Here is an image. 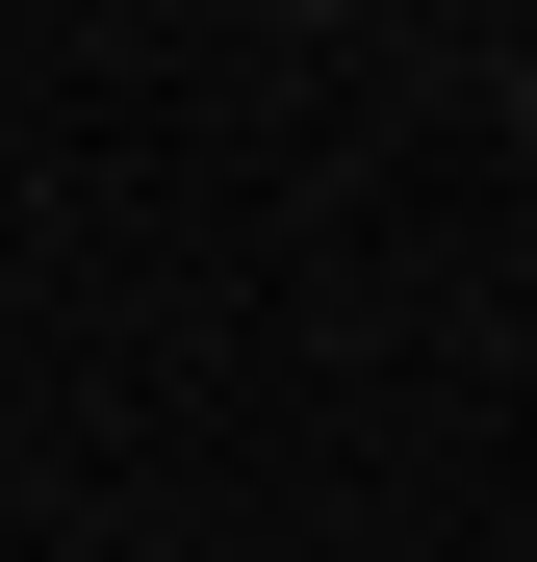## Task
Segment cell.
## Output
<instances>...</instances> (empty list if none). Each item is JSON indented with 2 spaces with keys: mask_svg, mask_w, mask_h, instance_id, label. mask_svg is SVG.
I'll list each match as a JSON object with an SVG mask.
<instances>
[{
  "mask_svg": "<svg viewBox=\"0 0 537 562\" xmlns=\"http://www.w3.org/2000/svg\"><path fill=\"white\" fill-rule=\"evenodd\" d=\"M256 26H358V0H256Z\"/></svg>",
  "mask_w": 537,
  "mask_h": 562,
  "instance_id": "cell-1",
  "label": "cell"
},
{
  "mask_svg": "<svg viewBox=\"0 0 537 562\" xmlns=\"http://www.w3.org/2000/svg\"><path fill=\"white\" fill-rule=\"evenodd\" d=\"M512 128H537V77H512Z\"/></svg>",
  "mask_w": 537,
  "mask_h": 562,
  "instance_id": "cell-2",
  "label": "cell"
}]
</instances>
